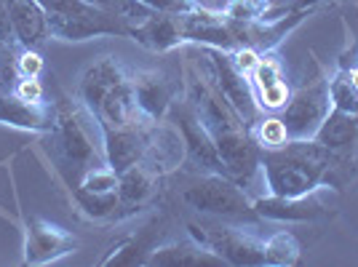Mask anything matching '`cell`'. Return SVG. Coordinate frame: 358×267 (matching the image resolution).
Returning a JSON list of instances; mask_svg holds the SVG:
<instances>
[{
  "instance_id": "obj_1",
  "label": "cell",
  "mask_w": 358,
  "mask_h": 267,
  "mask_svg": "<svg viewBox=\"0 0 358 267\" xmlns=\"http://www.w3.org/2000/svg\"><path fill=\"white\" fill-rule=\"evenodd\" d=\"M182 96L190 102L198 120L206 126L222 155L227 177L249 187L259 174V147L249 123L230 104L211 75L209 57L201 45H187L182 59Z\"/></svg>"
},
{
  "instance_id": "obj_2",
  "label": "cell",
  "mask_w": 358,
  "mask_h": 267,
  "mask_svg": "<svg viewBox=\"0 0 358 267\" xmlns=\"http://www.w3.org/2000/svg\"><path fill=\"white\" fill-rule=\"evenodd\" d=\"M358 171V164L343 161L315 139H289L273 150H259V174L265 179V193L305 195L318 187L334 193L345 190Z\"/></svg>"
},
{
  "instance_id": "obj_3",
  "label": "cell",
  "mask_w": 358,
  "mask_h": 267,
  "mask_svg": "<svg viewBox=\"0 0 358 267\" xmlns=\"http://www.w3.org/2000/svg\"><path fill=\"white\" fill-rule=\"evenodd\" d=\"M48 136V147L57 158V168L64 185H75L94 166L107 164L102 129L96 118L73 96L59 94L54 102V126Z\"/></svg>"
},
{
  "instance_id": "obj_4",
  "label": "cell",
  "mask_w": 358,
  "mask_h": 267,
  "mask_svg": "<svg viewBox=\"0 0 358 267\" xmlns=\"http://www.w3.org/2000/svg\"><path fill=\"white\" fill-rule=\"evenodd\" d=\"M182 201L211 219L233 224H262V217L254 208V198L246 193L243 185L227 174H198L193 185L185 187Z\"/></svg>"
},
{
  "instance_id": "obj_5",
  "label": "cell",
  "mask_w": 358,
  "mask_h": 267,
  "mask_svg": "<svg viewBox=\"0 0 358 267\" xmlns=\"http://www.w3.org/2000/svg\"><path fill=\"white\" fill-rule=\"evenodd\" d=\"M48 16L51 38L83 43L91 38H129V22L107 14L89 0H38Z\"/></svg>"
},
{
  "instance_id": "obj_6",
  "label": "cell",
  "mask_w": 358,
  "mask_h": 267,
  "mask_svg": "<svg viewBox=\"0 0 358 267\" xmlns=\"http://www.w3.org/2000/svg\"><path fill=\"white\" fill-rule=\"evenodd\" d=\"M187 236L217 254L224 265L262 267L268 265V238H259L233 222H187Z\"/></svg>"
},
{
  "instance_id": "obj_7",
  "label": "cell",
  "mask_w": 358,
  "mask_h": 267,
  "mask_svg": "<svg viewBox=\"0 0 358 267\" xmlns=\"http://www.w3.org/2000/svg\"><path fill=\"white\" fill-rule=\"evenodd\" d=\"M331 107L334 102L329 91V73L315 62V75L308 78L299 89H292V96L278 113V118L284 120L289 139H313Z\"/></svg>"
},
{
  "instance_id": "obj_8",
  "label": "cell",
  "mask_w": 358,
  "mask_h": 267,
  "mask_svg": "<svg viewBox=\"0 0 358 267\" xmlns=\"http://www.w3.org/2000/svg\"><path fill=\"white\" fill-rule=\"evenodd\" d=\"M166 120H171L182 134V142H185V164L182 166H187L195 174H227L211 134L198 120L195 110L185 96H179L177 102L171 104Z\"/></svg>"
},
{
  "instance_id": "obj_9",
  "label": "cell",
  "mask_w": 358,
  "mask_h": 267,
  "mask_svg": "<svg viewBox=\"0 0 358 267\" xmlns=\"http://www.w3.org/2000/svg\"><path fill=\"white\" fill-rule=\"evenodd\" d=\"M22 265L43 267L78 252V238L45 217H24Z\"/></svg>"
},
{
  "instance_id": "obj_10",
  "label": "cell",
  "mask_w": 358,
  "mask_h": 267,
  "mask_svg": "<svg viewBox=\"0 0 358 267\" xmlns=\"http://www.w3.org/2000/svg\"><path fill=\"white\" fill-rule=\"evenodd\" d=\"M329 187H318L305 195H257L254 208L262 217V222H321L334 214V206L329 203Z\"/></svg>"
},
{
  "instance_id": "obj_11",
  "label": "cell",
  "mask_w": 358,
  "mask_h": 267,
  "mask_svg": "<svg viewBox=\"0 0 358 267\" xmlns=\"http://www.w3.org/2000/svg\"><path fill=\"white\" fill-rule=\"evenodd\" d=\"M201 48H203L206 57H209L211 75H214L217 86L222 89V94L230 99V104L238 110L241 118L246 120L249 129H252L254 123L259 120V115H262V107H259L257 96H254L249 75L241 73L238 67H236V62H233V57H230V51H222V48H206V45H201Z\"/></svg>"
},
{
  "instance_id": "obj_12",
  "label": "cell",
  "mask_w": 358,
  "mask_h": 267,
  "mask_svg": "<svg viewBox=\"0 0 358 267\" xmlns=\"http://www.w3.org/2000/svg\"><path fill=\"white\" fill-rule=\"evenodd\" d=\"M131 86H134L136 107L142 118L150 123L166 120L171 104L182 96V80H177L166 70H131Z\"/></svg>"
},
{
  "instance_id": "obj_13",
  "label": "cell",
  "mask_w": 358,
  "mask_h": 267,
  "mask_svg": "<svg viewBox=\"0 0 358 267\" xmlns=\"http://www.w3.org/2000/svg\"><path fill=\"white\" fill-rule=\"evenodd\" d=\"M99 129H102L107 164L120 174V171H126L142 161V155L150 145L152 123L142 120L134 126H99Z\"/></svg>"
},
{
  "instance_id": "obj_14",
  "label": "cell",
  "mask_w": 358,
  "mask_h": 267,
  "mask_svg": "<svg viewBox=\"0 0 358 267\" xmlns=\"http://www.w3.org/2000/svg\"><path fill=\"white\" fill-rule=\"evenodd\" d=\"M129 75H131V70L115 57H102V59L91 62L75 86V99L83 104L91 115H96V110L105 102L107 94L118 83H123Z\"/></svg>"
},
{
  "instance_id": "obj_15",
  "label": "cell",
  "mask_w": 358,
  "mask_h": 267,
  "mask_svg": "<svg viewBox=\"0 0 358 267\" xmlns=\"http://www.w3.org/2000/svg\"><path fill=\"white\" fill-rule=\"evenodd\" d=\"M249 80H252L254 96L262 107V113H281L284 110V104L292 96V86L286 80L284 64L275 57V51L259 54L254 70L249 73Z\"/></svg>"
},
{
  "instance_id": "obj_16",
  "label": "cell",
  "mask_w": 358,
  "mask_h": 267,
  "mask_svg": "<svg viewBox=\"0 0 358 267\" xmlns=\"http://www.w3.org/2000/svg\"><path fill=\"white\" fill-rule=\"evenodd\" d=\"M129 38L136 45L148 48L152 54H169L174 48H185L182 41V14H161L152 11L148 19L129 27Z\"/></svg>"
},
{
  "instance_id": "obj_17",
  "label": "cell",
  "mask_w": 358,
  "mask_h": 267,
  "mask_svg": "<svg viewBox=\"0 0 358 267\" xmlns=\"http://www.w3.org/2000/svg\"><path fill=\"white\" fill-rule=\"evenodd\" d=\"M166 177H161L158 171H152L145 164H134L131 168L120 171L118 174V198L126 219L139 214L142 208H148L155 203L158 190H161V182Z\"/></svg>"
},
{
  "instance_id": "obj_18",
  "label": "cell",
  "mask_w": 358,
  "mask_h": 267,
  "mask_svg": "<svg viewBox=\"0 0 358 267\" xmlns=\"http://www.w3.org/2000/svg\"><path fill=\"white\" fill-rule=\"evenodd\" d=\"M0 123L19 131L48 134L54 126V102H24L14 91H0Z\"/></svg>"
},
{
  "instance_id": "obj_19",
  "label": "cell",
  "mask_w": 358,
  "mask_h": 267,
  "mask_svg": "<svg viewBox=\"0 0 358 267\" xmlns=\"http://www.w3.org/2000/svg\"><path fill=\"white\" fill-rule=\"evenodd\" d=\"M313 139L331 150L334 155H340L343 161L358 164V115H353V113L331 107V113L321 123V129L315 131Z\"/></svg>"
},
{
  "instance_id": "obj_20",
  "label": "cell",
  "mask_w": 358,
  "mask_h": 267,
  "mask_svg": "<svg viewBox=\"0 0 358 267\" xmlns=\"http://www.w3.org/2000/svg\"><path fill=\"white\" fill-rule=\"evenodd\" d=\"M6 3H8V16H11L16 43L41 51L51 41V27H48V16H45L43 6L38 0H6Z\"/></svg>"
},
{
  "instance_id": "obj_21",
  "label": "cell",
  "mask_w": 358,
  "mask_h": 267,
  "mask_svg": "<svg viewBox=\"0 0 358 267\" xmlns=\"http://www.w3.org/2000/svg\"><path fill=\"white\" fill-rule=\"evenodd\" d=\"M145 265H158V267H201L211 265L220 267L224 265L217 254L206 249L203 243H198L195 238H182V240H166V243H155L150 249Z\"/></svg>"
},
{
  "instance_id": "obj_22",
  "label": "cell",
  "mask_w": 358,
  "mask_h": 267,
  "mask_svg": "<svg viewBox=\"0 0 358 267\" xmlns=\"http://www.w3.org/2000/svg\"><path fill=\"white\" fill-rule=\"evenodd\" d=\"M94 118H96L99 126H134V123L145 120L142 113H139V107H136L131 75L107 94L105 102L99 104V110H96Z\"/></svg>"
},
{
  "instance_id": "obj_23",
  "label": "cell",
  "mask_w": 358,
  "mask_h": 267,
  "mask_svg": "<svg viewBox=\"0 0 358 267\" xmlns=\"http://www.w3.org/2000/svg\"><path fill=\"white\" fill-rule=\"evenodd\" d=\"M329 91L334 107L358 115V48L340 54L337 70L329 75Z\"/></svg>"
},
{
  "instance_id": "obj_24",
  "label": "cell",
  "mask_w": 358,
  "mask_h": 267,
  "mask_svg": "<svg viewBox=\"0 0 358 267\" xmlns=\"http://www.w3.org/2000/svg\"><path fill=\"white\" fill-rule=\"evenodd\" d=\"M155 236H158V230H155V224H150L145 227L142 233H136V236H123L118 243H113L107 254L99 259V267H136V265H145V259H148L150 249L155 246Z\"/></svg>"
},
{
  "instance_id": "obj_25",
  "label": "cell",
  "mask_w": 358,
  "mask_h": 267,
  "mask_svg": "<svg viewBox=\"0 0 358 267\" xmlns=\"http://www.w3.org/2000/svg\"><path fill=\"white\" fill-rule=\"evenodd\" d=\"M64 187H73V190H80V193H89V195L118 193V171L110 164L94 166L75 185H64Z\"/></svg>"
},
{
  "instance_id": "obj_26",
  "label": "cell",
  "mask_w": 358,
  "mask_h": 267,
  "mask_svg": "<svg viewBox=\"0 0 358 267\" xmlns=\"http://www.w3.org/2000/svg\"><path fill=\"white\" fill-rule=\"evenodd\" d=\"M302 259V243L294 233H273L268 238V265L270 267H292Z\"/></svg>"
},
{
  "instance_id": "obj_27",
  "label": "cell",
  "mask_w": 358,
  "mask_h": 267,
  "mask_svg": "<svg viewBox=\"0 0 358 267\" xmlns=\"http://www.w3.org/2000/svg\"><path fill=\"white\" fill-rule=\"evenodd\" d=\"M252 136L257 142L259 150H273V147H281L289 142V134H286L284 120L278 118L275 113H262L259 120L252 126Z\"/></svg>"
},
{
  "instance_id": "obj_28",
  "label": "cell",
  "mask_w": 358,
  "mask_h": 267,
  "mask_svg": "<svg viewBox=\"0 0 358 267\" xmlns=\"http://www.w3.org/2000/svg\"><path fill=\"white\" fill-rule=\"evenodd\" d=\"M273 0H227L222 14L236 22H268Z\"/></svg>"
},
{
  "instance_id": "obj_29",
  "label": "cell",
  "mask_w": 358,
  "mask_h": 267,
  "mask_svg": "<svg viewBox=\"0 0 358 267\" xmlns=\"http://www.w3.org/2000/svg\"><path fill=\"white\" fill-rule=\"evenodd\" d=\"M89 3L99 6L102 11L118 16V19L129 22V24H136V22H142V19H148L152 14L148 6H142L139 0H89Z\"/></svg>"
},
{
  "instance_id": "obj_30",
  "label": "cell",
  "mask_w": 358,
  "mask_h": 267,
  "mask_svg": "<svg viewBox=\"0 0 358 267\" xmlns=\"http://www.w3.org/2000/svg\"><path fill=\"white\" fill-rule=\"evenodd\" d=\"M43 54L38 51V48H24V45H19L14 54V70H16V78H41L43 75Z\"/></svg>"
},
{
  "instance_id": "obj_31",
  "label": "cell",
  "mask_w": 358,
  "mask_h": 267,
  "mask_svg": "<svg viewBox=\"0 0 358 267\" xmlns=\"http://www.w3.org/2000/svg\"><path fill=\"white\" fill-rule=\"evenodd\" d=\"M142 6H148L150 11H161V14H190L203 8V3L198 0H139Z\"/></svg>"
},
{
  "instance_id": "obj_32",
  "label": "cell",
  "mask_w": 358,
  "mask_h": 267,
  "mask_svg": "<svg viewBox=\"0 0 358 267\" xmlns=\"http://www.w3.org/2000/svg\"><path fill=\"white\" fill-rule=\"evenodd\" d=\"M324 3H327V0H273L268 22L270 19H278V16H284V14H292V11H318Z\"/></svg>"
},
{
  "instance_id": "obj_33",
  "label": "cell",
  "mask_w": 358,
  "mask_h": 267,
  "mask_svg": "<svg viewBox=\"0 0 358 267\" xmlns=\"http://www.w3.org/2000/svg\"><path fill=\"white\" fill-rule=\"evenodd\" d=\"M11 91L24 102H45V89L41 78H16Z\"/></svg>"
},
{
  "instance_id": "obj_34",
  "label": "cell",
  "mask_w": 358,
  "mask_h": 267,
  "mask_svg": "<svg viewBox=\"0 0 358 267\" xmlns=\"http://www.w3.org/2000/svg\"><path fill=\"white\" fill-rule=\"evenodd\" d=\"M0 45H19L11 27V16H8V3L0 0Z\"/></svg>"
},
{
  "instance_id": "obj_35",
  "label": "cell",
  "mask_w": 358,
  "mask_h": 267,
  "mask_svg": "<svg viewBox=\"0 0 358 267\" xmlns=\"http://www.w3.org/2000/svg\"><path fill=\"white\" fill-rule=\"evenodd\" d=\"M0 91H8L6 89V75H3V67H0Z\"/></svg>"
},
{
  "instance_id": "obj_36",
  "label": "cell",
  "mask_w": 358,
  "mask_h": 267,
  "mask_svg": "<svg viewBox=\"0 0 358 267\" xmlns=\"http://www.w3.org/2000/svg\"><path fill=\"white\" fill-rule=\"evenodd\" d=\"M0 217H3V219H14V217H11V214H8L6 208H0Z\"/></svg>"
}]
</instances>
